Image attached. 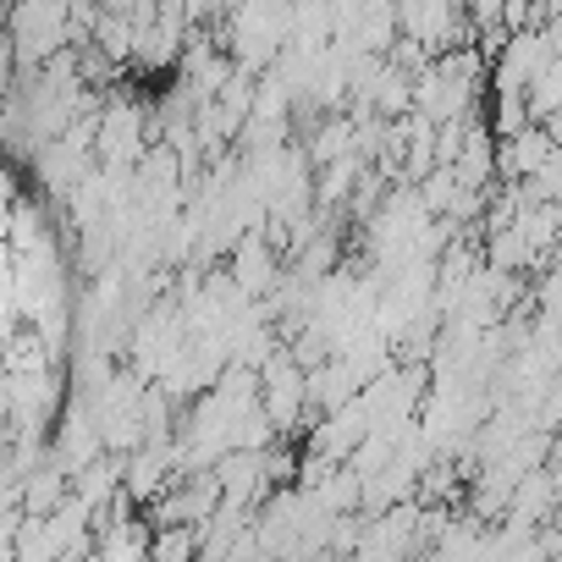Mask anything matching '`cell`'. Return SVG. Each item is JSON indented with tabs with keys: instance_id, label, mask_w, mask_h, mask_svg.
<instances>
[{
	"instance_id": "cell-1",
	"label": "cell",
	"mask_w": 562,
	"mask_h": 562,
	"mask_svg": "<svg viewBox=\"0 0 562 562\" xmlns=\"http://www.w3.org/2000/svg\"><path fill=\"white\" fill-rule=\"evenodd\" d=\"M18 56L45 61L67 34V0H18Z\"/></svg>"
}]
</instances>
